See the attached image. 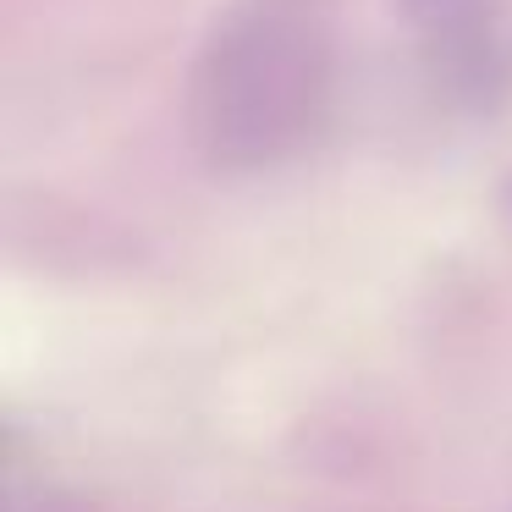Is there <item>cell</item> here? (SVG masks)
I'll return each mask as SVG.
<instances>
[{"mask_svg":"<svg viewBox=\"0 0 512 512\" xmlns=\"http://www.w3.org/2000/svg\"><path fill=\"white\" fill-rule=\"evenodd\" d=\"M336 34L325 0H243L193 78V122L215 160L270 166L314 138L331 100Z\"/></svg>","mask_w":512,"mask_h":512,"instance_id":"obj_1","label":"cell"}]
</instances>
